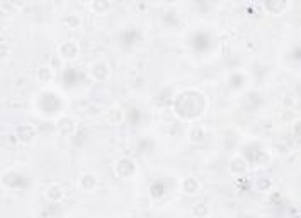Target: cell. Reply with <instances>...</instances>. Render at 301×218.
Here are the masks:
<instances>
[{
  "label": "cell",
  "mask_w": 301,
  "mask_h": 218,
  "mask_svg": "<svg viewBox=\"0 0 301 218\" xmlns=\"http://www.w3.org/2000/svg\"><path fill=\"white\" fill-rule=\"evenodd\" d=\"M114 174L121 179H135L138 174V164L131 157H119L114 164Z\"/></svg>",
  "instance_id": "1"
},
{
  "label": "cell",
  "mask_w": 301,
  "mask_h": 218,
  "mask_svg": "<svg viewBox=\"0 0 301 218\" xmlns=\"http://www.w3.org/2000/svg\"><path fill=\"white\" fill-rule=\"evenodd\" d=\"M14 137H16V142L22 143V145H29L38 137V129L31 123H21L14 129Z\"/></svg>",
  "instance_id": "2"
},
{
  "label": "cell",
  "mask_w": 301,
  "mask_h": 218,
  "mask_svg": "<svg viewBox=\"0 0 301 218\" xmlns=\"http://www.w3.org/2000/svg\"><path fill=\"white\" fill-rule=\"evenodd\" d=\"M57 53L65 60V62H72V60H77L78 55H80V45L73 39L62 41L57 48Z\"/></svg>",
  "instance_id": "3"
},
{
  "label": "cell",
  "mask_w": 301,
  "mask_h": 218,
  "mask_svg": "<svg viewBox=\"0 0 301 218\" xmlns=\"http://www.w3.org/2000/svg\"><path fill=\"white\" fill-rule=\"evenodd\" d=\"M55 129L60 137H73L77 132V121L72 116H60L55 123Z\"/></svg>",
  "instance_id": "4"
},
{
  "label": "cell",
  "mask_w": 301,
  "mask_h": 218,
  "mask_svg": "<svg viewBox=\"0 0 301 218\" xmlns=\"http://www.w3.org/2000/svg\"><path fill=\"white\" fill-rule=\"evenodd\" d=\"M90 77L95 82H108L111 78V67L104 60H97L90 67Z\"/></svg>",
  "instance_id": "5"
},
{
  "label": "cell",
  "mask_w": 301,
  "mask_h": 218,
  "mask_svg": "<svg viewBox=\"0 0 301 218\" xmlns=\"http://www.w3.org/2000/svg\"><path fill=\"white\" fill-rule=\"evenodd\" d=\"M179 189L186 196H196V194L201 193V181L194 178V176H186V178L180 179Z\"/></svg>",
  "instance_id": "6"
},
{
  "label": "cell",
  "mask_w": 301,
  "mask_h": 218,
  "mask_svg": "<svg viewBox=\"0 0 301 218\" xmlns=\"http://www.w3.org/2000/svg\"><path fill=\"white\" fill-rule=\"evenodd\" d=\"M230 172L233 174V178H243L248 172V160L243 155H235L230 160Z\"/></svg>",
  "instance_id": "7"
},
{
  "label": "cell",
  "mask_w": 301,
  "mask_h": 218,
  "mask_svg": "<svg viewBox=\"0 0 301 218\" xmlns=\"http://www.w3.org/2000/svg\"><path fill=\"white\" fill-rule=\"evenodd\" d=\"M97 186H99V179H97V176L92 172L82 174L80 179H78V188H80L82 193H89V194L95 193Z\"/></svg>",
  "instance_id": "8"
},
{
  "label": "cell",
  "mask_w": 301,
  "mask_h": 218,
  "mask_svg": "<svg viewBox=\"0 0 301 218\" xmlns=\"http://www.w3.org/2000/svg\"><path fill=\"white\" fill-rule=\"evenodd\" d=\"M44 199L49 203H62L65 199V188L62 184L53 183L44 189Z\"/></svg>",
  "instance_id": "9"
},
{
  "label": "cell",
  "mask_w": 301,
  "mask_h": 218,
  "mask_svg": "<svg viewBox=\"0 0 301 218\" xmlns=\"http://www.w3.org/2000/svg\"><path fill=\"white\" fill-rule=\"evenodd\" d=\"M254 188L257 189L259 193H271L274 189V181H272L269 176H259L254 181Z\"/></svg>",
  "instance_id": "10"
},
{
  "label": "cell",
  "mask_w": 301,
  "mask_h": 218,
  "mask_svg": "<svg viewBox=\"0 0 301 218\" xmlns=\"http://www.w3.org/2000/svg\"><path fill=\"white\" fill-rule=\"evenodd\" d=\"M111 7H113V0H92L90 2V11L97 16H106Z\"/></svg>",
  "instance_id": "11"
},
{
  "label": "cell",
  "mask_w": 301,
  "mask_h": 218,
  "mask_svg": "<svg viewBox=\"0 0 301 218\" xmlns=\"http://www.w3.org/2000/svg\"><path fill=\"white\" fill-rule=\"evenodd\" d=\"M189 142L194 143V145H201V143L206 142V129L199 124H194V126L189 129Z\"/></svg>",
  "instance_id": "12"
},
{
  "label": "cell",
  "mask_w": 301,
  "mask_h": 218,
  "mask_svg": "<svg viewBox=\"0 0 301 218\" xmlns=\"http://www.w3.org/2000/svg\"><path fill=\"white\" fill-rule=\"evenodd\" d=\"M36 78H38V82L41 83H49L55 78V70L49 65H43V67H39L38 72H36Z\"/></svg>",
  "instance_id": "13"
},
{
  "label": "cell",
  "mask_w": 301,
  "mask_h": 218,
  "mask_svg": "<svg viewBox=\"0 0 301 218\" xmlns=\"http://www.w3.org/2000/svg\"><path fill=\"white\" fill-rule=\"evenodd\" d=\"M62 22H63V26L68 27V29H77V27H80L82 19H80V16H78V14L70 12V14H65Z\"/></svg>",
  "instance_id": "14"
},
{
  "label": "cell",
  "mask_w": 301,
  "mask_h": 218,
  "mask_svg": "<svg viewBox=\"0 0 301 218\" xmlns=\"http://www.w3.org/2000/svg\"><path fill=\"white\" fill-rule=\"evenodd\" d=\"M191 213L194 218H208L211 215V208L206 203H196V205H192Z\"/></svg>",
  "instance_id": "15"
},
{
  "label": "cell",
  "mask_w": 301,
  "mask_h": 218,
  "mask_svg": "<svg viewBox=\"0 0 301 218\" xmlns=\"http://www.w3.org/2000/svg\"><path fill=\"white\" fill-rule=\"evenodd\" d=\"M108 119L111 124H121L124 121V111L119 106H114L108 111Z\"/></svg>",
  "instance_id": "16"
},
{
  "label": "cell",
  "mask_w": 301,
  "mask_h": 218,
  "mask_svg": "<svg viewBox=\"0 0 301 218\" xmlns=\"http://www.w3.org/2000/svg\"><path fill=\"white\" fill-rule=\"evenodd\" d=\"M294 106H296V97L293 94H284L281 97V108L282 109H294Z\"/></svg>",
  "instance_id": "17"
},
{
  "label": "cell",
  "mask_w": 301,
  "mask_h": 218,
  "mask_svg": "<svg viewBox=\"0 0 301 218\" xmlns=\"http://www.w3.org/2000/svg\"><path fill=\"white\" fill-rule=\"evenodd\" d=\"M63 62H65V60H63V58L57 53V55H53V57H52V62H49V67H52L55 72H58V70H62Z\"/></svg>",
  "instance_id": "18"
},
{
  "label": "cell",
  "mask_w": 301,
  "mask_h": 218,
  "mask_svg": "<svg viewBox=\"0 0 301 218\" xmlns=\"http://www.w3.org/2000/svg\"><path fill=\"white\" fill-rule=\"evenodd\" d=\"M284 121H296L298 119V116H296V113H294V109H282V116H281Z\"/></svg>",
  "instance_id": "19"
},
{
  "label": "cell",
  "mask_w": 301,
  "mask_h": 218,
  "mask_svg": "<svg viewBox=\"0 0 301 218\" xmlns=\"http://www.w3.org/2000/svg\"><path fill=\"white\" fill-rule=\"evenodd\" d=\"M11 53H12L11 46H9L7 43H2V46H0V57H2V60H7L9 57H11Z\"/></svg>",
  "instance_id": "20"
},
{
  "label": "cell",
  "mask_w": 301,
  "mask_h": 218,
  "mask_svg": "<svg viewBox=\"0 0 301 218\" xmlns=\"http://www.w3.org/2000/svg\"><path fill=\"white\" fill-rule=\"evenodd\" d=\"M9 4L16 9H24L27 4H29V0H9Z\"/></svg>",
  "instance_id": "21"
},
{
  "label": "cell",
  "mask_w": 301,
  "mask_h": 218,
  "mask_svg": "<svg viewBox=\"0 0 301 218\" xmlns=\"http://www.w3.org/2000/svg\"><path fill=\"white\" fill-rule=\"evenodd\" d=\"M294 123V126H293V133H294V137L298 138L299 137V121L296 119V121H293Z\"/></svg>",
  "instance_id": "22"
},
{
  "label": "cell",
  "mask_w": 301,
  "mask_h": 218,
  "mask_svg": "<svg viewBox=\"0 0 301 218\" xmlns=\"http://www.w3.org/2000/svg\"><path fill=\"white\" fill-rule=\"evenodd\" d=\"M164 2L167 4V6H175V4H177L179 0H164Z\"/></svg>",
  "instance_id": "23"
}]
</instances>
